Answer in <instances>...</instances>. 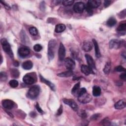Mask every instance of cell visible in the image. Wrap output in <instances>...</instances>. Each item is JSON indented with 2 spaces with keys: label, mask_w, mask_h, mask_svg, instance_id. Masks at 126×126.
<instances>
[{
  "label": "cell",
  "mask_w": 126,
  "mask_h": 126,
  "mask_svg": "<svg viewBox=\"0 0 126 126\" xmlns=\"http://www.w3.org/2000/svg\"><path fill=\"white\" fill-rule=\"evenodd\" d=\"M56 46V41L52 39L49 41L48 45V57L49 60H52L54 57L55 49Z\"/></svg>",
  "instance_id": "obj_1"
},
{
  "label": "cell",
  "mask_w": 126,
  "mask_h": 126,
  "mask_svg": "<svg viewBox=\"0 0 126 126\" xmlns=\"http://www.w3.org/2000/svg\"><path fill=\"white\" fill-rule=\"evenodd\" d=\"M40 93V88L38 86H33L32 87L27 93V97L30 99H34L36 98Z\"/></svg>",
  "instance_id": "obj_2"
},
{
  "label": "cell",
  "mask_w": 126,
  "mask_h": 126,
  "mask_svg": "<svg viewBox=\"0 0 126 126\" xmlns=\"http://www.w3.org/2000/svg\"><path fill=\"white\" fill-rule=\"evenodd\" d=\"M1 46L2 47V49L5 52L7 53L9 56L11 58L13 57V54L12 53V51L11 49V46L9 43L8 42L7 40L5 38H2L0 41Z\"/></svg>",
  "instance_id": "obj_3"
},
{
  "label": "cell",
  "mask_w": 126,
  "mask_h": 126,
  "mask_svg": "<svg viewBox=\"0 0 126 126\" xmlns=\"http://www.w3.org/2000/svg\"><path fill=\"white\" fill-rule=\"evenodd\" d=\"M92 96L87 92L78 96V100L82 103H89L92 100Z\"/></svg>",
  "instance_id": "obj_4"
},
{
  "label": "cell",
  "mask_w": 126,
  "mask_h": 126,
  "mask_svg": "<svg viewBox=\"0 0 126 126\" xmlns=\"http://www.w3.org/2000/svg\"><path fill=\"white\" fill-rule=\"evenodd\" d=\"M73 8L76 13H81L85 9V4L82 2H76L74 4Z\"/></svg>",
  "instance_id": "obj_5"
},
{
  "label": "cell",
  "mask_w": 126,
  "mask_h": 126,
  "mask_svg": "<svg viewBox=\"0 0 126 126\" xmlns=\"http://www.w3.org/2000/svg\"><path fill=\"white\" fill-rule=\"evenodd\" d=\"M63 101L64 104L69 106L74 111H76L78 110V105L73 99L64 98L63 99Z\"/></svg>",
  "instance_id": "obj_6"
},
{
  "label": "cell",
  "mask_w": 126,
  "mask_h": 126,
  "mask_svg": "<svg viewBox=\"0 0 126 126\" xmlns=\"http://www.w3.org/2000/svg\"><path fill=\"white\" fill-rule=\"evenodd\" d=\"M65 56V49L62 43H60L58 50V57L60 61H62L64 60Z\"/></svg>",
  "instance_id": "obj_7"
},
{
  "label": "cell",
  "mask_w": 126,
  "mask_h": 126,
  "mask_svg": "<svg viewBox=\"0 0 126 126\" xmlns=\"http://www.w3.org/2000/svg\"><path fill=\"white\" fill-rule=\"evenodd\" d=\"M64 65L68 70H72L75 67V62L69 58H67L64 60Z\"/></svg>",
  "instance_id": "obj_8"
},
{
  "label": "cell",
  "mask_w": 126,
  "mask_h": 126,
  "mask_svg": "<svg viewBox=\"0 0 126 126\" xmlns=\"http://www.w3.org/2000/svg\"><path fill=\"white\" fill-rule=\"evenodd\" d=\"M18 53L21 57L25 58L30 54V50L28 47L23 46L19 48Z\"/></svg>",
  "instance_id": "obj_9"
},
{
  "label": "cell",
  "mask_w": 126,
  "mask_h": 126,
  "mask_svg": "<svg viewBox=\"0 0 126 126\" xmlns=\"http://www.w3.org/2000/svg\"><path fill=\"white\" fill-rule=\"evenodd\" d=\"M121 41L118 39H114L109 41V46L110 49H117L119 48L121 45Z\"/></svg>",
  "instance_id": "obj_10"
},
{
  "label": "cell",
  "mask_w": 126,
  "mask_h": 126,
  "mask_svg": "<svg viewBox=\"0 0 126 126\" xmlns=\"http://www.w3.org/2000/svg\"><path fill=\"white\" fill-rule=\"evenodd\" d=\"M2 106L6 109H11L14 105V103L13 101L10 99H4L2 101Z\"/></svg>",
  "instance_id": "obj_11"
},
{
  "label": "cell",
  "mask_w": 126,
  "mask_h": 126,
  "mask_svg": "<svg viewBox=\"0 0 126 126\" xmlns=\"http://www.w3.org/2000/svg\"><path fill=\"white\" fill-rule=\"evenodd\" d=\"M85 56L87 62V63L88 64V66H89L92 69H95L96 67L95 63L94 61L93 58L89 54H86Z\"/></svg>",
  "instance_id": "obj_12"
},
{
  "label": "cell",
  "mask_w": 126,
  "mask_h": 126,
  "mask_svg": "<svg viewBox=\"0 0 126 126\" xmlns=\"http://www.w3.org/2000/svg\"><path fill=\"white\" fill-rule=\"evenodd\" d=\"M23 82L28 85H31L34 83L35 80L34 78L29 74H26L23 78Z\"/></svg>",
  "instance_id": "obj_13"
},
{
  "label": "cell",
  "mask_w": 126,
  "mask_h": 126,
  "mask_svg": "<svg viewBox=\"0 0 126 126\" xmlns=\"http://www.w3.org/2000/svg\"><path fill=\"white\" fill-rule=\"evenodd\" d=\"M81 71L83 73L85 74L86 75H89L91 73H94L92 69L89 66L86 65H82L81 68Z\"/></svg>",
  "instance_id": "obj_14"
},
{
  "label": "cell",
  "mask_w": 126,
  "mask_h": 126,
  "mask_svg": "<svg viewBox=\"0 0 126 126\" xmlns=\"http://www.w3.org/2000/svg\"><path fill=\"white\" fill-rule=\"evenodd\" d=\"M39 76H40V80H41V81L42 82H43V83H44V84H45L46 85H48V86L50 87V88L52 91H55V90H56V87H55V85H54L53 83H52L51 82H50V81H49L46 80V79H45V78H44L43 77H42L41 75H40Z\"/></svg>",
  "instance_id": "obj_15"
},
{
  "label": "cell",
  "mask_w": 126,
  "mask_h": 126,
  "mask_svg": "<svg viewBox=\"0 0 126 126\" xmlns=\"http://www.w3.org/2000/svg\"><path fill=\"white\" fill-rule=\"evenodd\" d=\"M91 8H96L101 4V1L99 0H90L88 1L87 3Z\"/></svg>",
  "instance_id": "obj_16"
},
{
  "label": "cell",
  "mask_w": 126,
  "mask_h": 126,
  "mask_svg": "<svg viewBox=\"0 0 126 126\" xmlns=\"http://www.w3.org/2000/svg\"><path fill=\"white\" fill-rule=\"evenodd\" d=\"M126 106V102L124 99H121L117 101L114 107L116 109H122L125 108Z\"/></svg>",
  "instance_id": "obj_17"
},
{
  "label": "cell",
  "mask_w": 126,
  "mask_h": 126,
  "mask_svg": "<svg viewBox=\"0 0 126 126\" xmlns=\"http://www.w3.org/2000/svg\"><path fill=\"white\" fill-rule=\"evenodd\" d=\"M82 48L85 52H89L92 49L93 45L92 43L89 41H85L83 43Z\"/></svg>",
  "instance_id": "obj_18"
},
{
  "label": "cell",
  "mask_w": 126,
  "mask_h": 126,
  "mask_svg": "<svg viewBox=\"0 0 126 126\" xmlns=\"http://www.w3.org/2000/svg\"><path fill=\"white\" fill-rule=\"evenodd\" d=\"M93 42L94 47V50H95V54L96 58H99L101 56V54L100 52V50L99 48V46L98 43L95 39H93Z\"/></svg>",
  "instance_id": "obj_19"
},
{
  "label": "cell",
  "mask_w": 126,
  "mask_h": 126,
  "mask_svg": "<svg viewBox=\"0 0 126 126\" xmlns=\"http://www.w3.org/2000/svg\"><path fill=\"white\" fill-rule=\"evenodd\" d=\"M33 66V63L31 61H27L23 63L22 64V67L23 69L26 70L31 69Z\"/></svg>",
  "instance_id": "obj_20"
},
{
  "label": "cell",
  "mask_w": 126,
  "mask_h": 126,
  "mask_svg": "<svg viewBox=\"0 0 126 126\" xmlns=\"http://www.w3.org/2000/svg\"><path fill=\"white\" fill-rule=\"evenodd\" d=\"M72 75H73V72L72 70H68L67 71L63 72L57 74L58 76L61 77H68L71 76Z\"/></svg>",
  "instance_id": "obj_21"
},
{
  "label": "cell",
  "mask_w": 126,
  "mask_h": 126,
  "mask_svg": "<svg viewBox=\"0 0 126 126\" xmlns=\"http://www.w3.org/2000/svg\"><path fill=\"white\" fill-rule=\"evenodd\" d=\"M80 83L78 82L75 85H74V86H73V87L71 90L72 94H73L75 96H77L78 93L80 89Z\"/></svg>",
  "instance_id": "obj_22"
},
{
  "label": "cell",
  "mask_w": 126,
  "mask_h": 126,
  "mask_svg": "<svg viewBox=\"0 0 126 126\" xmlns=\"http://www.w3.org/2000/svg\"><path fill=\"white\" fill-rule=\"evenodd\" d=\"M65 26L63 24H59L56 26L55 32L57 33H60L63 32L65 29Z\"/></svg>",
  "instance_id": "obj_23"
},
{
  "label": "cell",
  "mask_w": 126,
  "mask_h": 126,
  "mask_svg": "<svg viewBox=\"0 0 126 126\" xmlns=\"http://www.w3.org/2000/svg\"><path fill=\"white\" fill-rule=\"evenodd\" d=\"M93 94L94 96H98L101 94V89L99 86H94L93 88Z\"/></svg>",
  "instance_id": "obj_24"
},
{
  "label": "cell",
  "mask_w": 126,
  "mask_h": 126,
  "mask_svg": "<svg viewBox=\"0 0 126 126\" xmlns=\"http://www.w3.org/2000/svg\"><path fill=\"white\" fill-rule=\"evenodd\" d=\"M117 23V21L116 19L113 17L110 18L107 21L106 24L109 27H113L116 25Z\"/></svg>",
  "instance_id": "obj_25"
},
{
  "label": "cell",
  "mask_w": 126,
  "mask_h": 126,
  "mask_svg": "<svg viewBox=\"0 0 126 126\" xmlns=\"http://www.w3.org/2000/svg\"><path fill=\"white\" fill-rule=\"evenodd\" d=\"M126 30V23L125 22L121 23L117 28V31L120 32H125Z\"/></svg>",
  "instance_id": "obj_26"
},
{
  "label": "cell",
  "mask_w": 126,
  "mask_h": 126,
  "mask_svg": "<svg viewBox=\"0 0 126 126\" xmlns=\"http://www.w3.org/2000/svg\"><path fill=\"white\" fill-rule=\"evenodd\" d=\"M111 69V63L107 62L103 69V72L105 74H108Z\"/></svg>",
  "instance_id": "obj_27"
},
{
  "label": "cell",
  "mask_w": 126,
  "mask_h": 126,
  "mask_svg": "<svg viewBox=\"0 0 126 126\" xmlns=\"http://www.w3.org/2000/svg\"><path fill=\"white\" fill-rule=\"evenodd\" d=\"M10 73H11V76L14 77V78H18L19 76L20 75V73L19 71H18V69H16V68H12L11 69L10 71Z\"/></svg>",
  "instance_id": "obj_28"
},
{
  "label": "cell",
  "mask_w": 126,
  "mask_h": 126,
  "mask_svg": "<svg viewBox=\"0 0 126 126\" xmlns=\"http://www.w3.org/2000/svg\"><path fill=\"white\" fill-rule=\"evenodd\" d=\"M29 32L31 35H32L33 36H35L37 34L38 30L35 27H32L29 29Z\"/></svg>",
  "instance_id": "obj_29"
},
{
  "label": "cell",
  "mask_w": 126,
  "mask_h": 126,
  "mask_svg": "<svg viewBox=\"0 0 126 126\" xmlns=\"http://www.w3.org/2000/svg\"><path fill=\"white\" fill-rule=\"evenodd\" d=\"M9 84L11 87L15 88H16L17 87H18L19 84H18V82L16 80L13 79L9 81Z\"/></svg>",
  "instance_id": "obj_30"
},
{
  "label": "cell",
  "mask_w": 126,
  "mask_h": 126,
  "mask_svg": "<svg viewBox=\"0 0 126 126\" xmlns=\"http://www.w3.org/2000/svg\"><path fill=\"white\" fill-rule=\"evenodd\" d=\"M74 2V0H65L62 1V3L63 5L65 6H68L72 5Z\"/></svg>",
  "instance_id": "obj_31"
},
{
  "label": "cell",
  "mask_w": 126,
  "mask_h": 126,
  "mask_svg": "<svg viewBox=\"0 0 126 126\" xmlns=\"http://www.w3.org/2000/svg\"><path fill=\"white\" fill-rule=\"evenodd\" d=\"M7 78V74L4 72H1L0 73V79L1 81H5L6 80Z\"/></svg>",
  "instance_id": "obj_32"
},
{
  "label": "cell",
  "mask_w": 126,
  "mask_h": 126,
  "mask_svg": "<svg viewBox=\"0 0 126 126\" xmlns=\"http://www.w3.org/2000/svg\"><path fill=\"white\" fill-rule=\"evenodd\" d=\"M85 9H86V11L89 13L90 15H92L93 13V8H91L88 4H85Z\"/></svg>",
  "instance_id": "obj_33"
},
{
  "label": "cell",
  "mask_w": 126,
  "mask_h": 126,
  "mask_svg": "<svg viewBox=\"0 0 126 126\" xmlns=\"http://www.w3.org/2000/svg\"><path fill=\"white\" fill-rule=\"evenodd\" d=\"M42 46L39 44H36L34 45L33 46V50L35 52H39L42 50Z\"/></svg>",
  "instance_id": "obj_34"
},
{
  "label": "cell",
  "mask_w": 126,
  "mask_h": 126,
  "mask_svg": "<svg viewBox=\"0 0 126 126\" xmlns=\"http://www.w3.org/2000/svg\"><path fill=\"white\" fill-rule=\"evenodd\" d=\"M101 122V124L102 125L109 126L110 125V122L108 118H104L103 120H102V121Z\"/></svg>",
  "instance_id": "obj_35"
},
{
  "label": "cell",
  "mask_w": 126,
  "mask_h": 126,
  "mask_svg": "<svg viewBox=\"0 0 126 126\" xmlns=\"http://www.w3.org/2000/svg\"><path fill=\"white\" fill-rule=\"evenodd\" d=\"M115 70L117 72H125L126 71V69L122 66L119 65L116 66V67L115 68Z\"/></svg>",
  "instance_id": "obj_36"
},
{
  "label": "cell",
  "mask_w": 126,
  "mask_h": 126,
  "mask_svg": "<svg viewBox=\"0 0 126 126\" xmlns=\"http://www.w3.org/2000/svg\"><path fill=\"white\" fill-rule=\"evenodd\" d=\"M78 115L80 117H81L82 118H85L86 117H87V113L84 110H82L80 111H79V112L78 113Z\"/></svg>",
  "instance_id": "obj_37"
},
{
  "label": "cell",
  "mask_w": 126,
  "mask_h": 126,
  "mask_svg": "<svg viewBox=\"0 0 126 126\" xmlns=\"http://www.w3.org/2000/svg\"><path fill=\"white\" fill-rule=\"evenodd\" d=\"M87 92V91H86V89L85 88H81L79 89V92L78 93V95H77V97Z\"/></svg>",
  "instance_id": "obj_38"
},
{
  "label": "cell",
  "mask_w": 126,
  "mask_h": 126,
  "mask_svg": "<svg viewBox=\"0 0 126 126\" xmlns=\"http://www.w3.org/2000/svg\"><path fill=\"white\" fill-rule=\"evenodd\" d=\"M35 108H36V110H37V111H38L39 113H41V114H42V113H43V111L42 109L41 108V107H40L39 105L38 104V103L37 102L36 103Z\"/></svg>",
  "instance_id": "obj_39"
},
{
  "label": "cell",
  "mask_w": 126,
  "mask_h": 126,
  "mask_svg": "<svg viewBox=\"0 0 126 126\" xmlns=\"http://www.w3.org/2000/svg\"><path fill=\"white\" fill-rule=\"evenodd\" d=\"M63 112V107H62V105H61L60 107H59V108L58 109V111H57V115L58 116H60L62 114Z\"/></svg>",
  "instance_id": "obj_40"
},
{
  "label": "cell",
  "mask_w": 126,
  "mask_h": 126,
  "mask_svg": "<svg viewBox=\"0 0 126 126\" xmlns=\"http://www.w3.org/2000/svg\"><path fill=\"white\" fill-rule=\"evenodd\" d=\"M99 117V114H94L91 118V120H97Z\"/></svg>",
  "instance_id": "obj_41"
},
{
  "label": "cell",
  "mask_w": 126,
  "mask_h": 126,
  "mask_svg": "<svg viewBox=\"0 0 126 126\" xmlns=\"http://www.w3.org/2000/svg\"><path fill=\"white\" fill-rule=\"evenodd\" d=\"M111 3L110 0H105L104 2V5L105 7H108Z\"/></svg>",
  "instance_id": "obj_42"
},
{
  "label": "cell",
  "mask_w": 126,
  "mask_h": 126,
  "mask_svg": "<svg viewBox=\"0 0 126 126\" xmlns=\"http://www.w3.org/2000/svg\"><path fill=\"white\" fill-rule=\"evenodd\" d=\"M120 77L122 80H123L124 81H126V73H124L121 74L120 76Z\"/></svg>",
  "instance_id": "obj_43"
},
{
  "label": "cell",
  "mask_w": 126,
  "mask_h": 126,
  "mask_svg": "<svg viewBox=\"0 0 126 126\" xmlns=\"http://www.w3.org/2000/svg\"><path fill=\"white\" fill-rule=\"evenodd\" d=\"M0 2L2 3V4L5 6V7L6 9H9V8H10V6H9L7 4L5 3L4 2H3L2 1H0Z\"/></svg>",
  "instance_id": "obj_44"
},
{
  "label": "cell",
  "mask_w": 126,
  "mask_h": 126,
  "mask_svg": "<svg viewBox=\"0 0 126 126\" xmlns=\"http://www.w3.org/2000/svg\"><path fill=\"white\" fill-rule=\"evenodd\" d=\"M14 65L15 66H18V65H19V63H18V62H17V61H16V62L14 63Z\"/></svg>",
  "instance_id": "obj_45"
},
{
  "label": "cell",
  "mask_w": 126,
  "mask_h": 126,
  "mask_svg": "<svg viewBox=\"0 0 126 126\" xmlns=\"http://www.w3.org/2000/svg\"><path fill=\"white\" fill-rule=\"evenodd\" d=\"M122 56L124 57V58L125 59H126V53H125V51L123 53H122Z\"/></svg>",
  "instance_id": "obj_46"
},
{
  "label": "cell",
  "mask_w": 126,
  "mask_h": 126,
  "mask_svg": "<svg viewBox=\"0 0 126 126\" xmlns=\"http://www.w3.org/2000/svg\"><path fill=\"white\" fill-rule=\"evenodd\" d=\"M2 56H1V63H2Z\"/></svg>",
  "instance_id": "obj_47"
}]
</instances>
